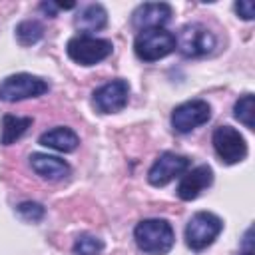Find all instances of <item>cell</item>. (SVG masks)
<instances>
[{"instance_id": "1", "label": "cell", "mask_w": 255, "mask_h": 255, "mask_svg": "<svg viewBox=\"0 0 255 255\" xmlns=\"http://www.w3.org/2000/svg\"><path fill=\"white\" fill-rule=\"evenodd\" d=\"M133 237L137 247L149 255H165L175 241V233L165 219H143L135 225Z\"/></svg>"}, {"instance_id": "2", "label": "cell", "mask_w": 255, "mask_h": 255, "mask_svg": "<svg viewBox=\"0 0 255 255\" xmlns=\"http://www.w3.org/2000/svg\"><path fill=\"white\" fill-rule=\"evenodd\" d=\"M175 50V36L165 28L143 30L133 42V52L143 62H155Z\"/></svg>"}, {"instance_id": "3", "label": "cell", "mask_w": 255, "mask_h": 255, "mask_svg": "<svg viewBox=\"0 0 255 255\" xmlns=\"http://www.w3.org/2000/svg\"><path fill=\"white\" fill-rule=\"evenodd\" d=\"M112 50H114V46H112L110 40L96 38V36H86V34L70 38L68 46H66L68 56L80 66H94L98 62L106 60L112 54Z\"/></svg>"}, {"instance_id": "4", "label": "cell", "mask_w": 255, "mask_h": 255, "mask_svg": "<svg viewBox=\"0 0 255 255\" xmlns=\"http://www.w3.org/2000/svg\"><path fill=\"white\" fill-rule=\"evenodd\" d=\"M223 229V221L209 213V211H199L195 213L189 221H187V227H185V243L189 249L193 251H201L205 247H209L217 235L221 233Z\"/></svg>"}, {"instance_id": "5", "label": "cell", "mask_w": 255, "mask_h": 255, "mask_svg": "<svg viewBox=\"0 0 255 255\" xmlns=\"http://www.w3.org/2000/svg\"><path fill=\"white\" fill-rule=\"evenodd\" d=\"M175 48L187 58L205 56L215 48V36L203 24H187L177 32Z\"/></svg>"}, {"instance_id": "6", "label": "cell", "mask_w": 255, "mask_h": 255, "mask_svg": "<svg viewBox=\"0 0 255 255\" xmlns=\"http://www.w3.org/2000/svg\"><path fill=\"white\" fill-rule=\"evenodd\" d=\"M48 92V84L32 74H14L0 82V100L20 102L28 98H38Z\"/></svg>"}, {"instance_id": "7", "label": "cell", "mask_w": 255, "mask_h": 255, "mask_svg": "<svg viewBox=\"0 0 255 255\" xmlns=\"http://www.w3.org/2000/svg\"><path fill=\"white\" fill-rule=\"evenodd\" d=\"M213 149L227 165L239 163L247 155V143L243 135L231 126H219L213 131Z\"/></svg>"}, {"instance_id": "8", "label": "cell", "mask_w": 255, "mask_h": 255, "mask_svg": "<svg viewBox=\"0 0 255 255\" xmlns=\"http://www.w3.org/2000/svg\"><path fill=\"white\" fill-rule=\"evenodd\" d=\"M211 118V108L205 100H189L179 104L171 114V128L177 133H189L191 129L203 126Z\"/></svg>"}, {"instance_id": "9", "label": "cell", "mask_w": 255, "mask_h": 255, "mask_svg": "<svg viewBox=\"0 0 255 255\" xmlns=\"http://www.w3.org/2000/svg\"><path fill=\"white\" fill-rule=\"evenodd\" d=\"M189 167V159L185 155H179V153H171V151H165L161 153L153 165L149 167L147 171V179L151 185L155 187H163L167 185L169 181H173L175 177L183 175Z\"/></svg>"}, {"instance_id": "10", "label": "cell", "mask_w": 255, "mask_h": 255, "mask_svg": "<svg viewBox=\"0 0 255 255\" xmlns=\"http://www.w3.org/2000/svg\"><path fill=\"white\" fill-rule=\"evenodd\" d=\"M129 86L126 80H112L94 92V106L102 114H116L126 108Z\"/></svg>"}, {"instance_id": "11", "label": "cell", "mask_w": 255, "mask_h": 255, "mask_svg": "<svg viewBox=\"0 0 255 255\" xmlns=\"http://www.w3.org/2000/svg\"><path fill=\"white\" fill-rule=\"evenodd\" d=\"M171 18V6L165 2H147L137 6V10L131 16V22L137 30H153V28H163Z\"/></svg>"}, {"instance_id": "12", "label": "cell", "mask_w": 255, "mask_h": 255, "mask_svg": "<svg viewBox=\"0 0 255 255\" xmlns=\"http://www.w3.org/2000/svg\"><path fill=\"white\" fill-rule=\"evenodd\" d=\"M213 181V171L209 165H197L191 171H185L179 185H177V197L183 201L195 199L203 189H207Z\"/></svg>"}, {"instance_id": "13", "label": "cell", "mask_w": 255, "mask_h": 255, "mask_svg": "<svg viewBox=\"0 0 255 255\" xmlns=\"http://www.w3.org/2000/svg\"><path fill=\"white\" fill-rule=\"evenodd\" d=\"M30 165L40 177L50 179V181H60L70 173V165L64 159L56 155H48V153H32Z\"/></svg>"}, {"instance_id": "14", "label": "cell", "mask_w": 255, "mask_h": 255, "mask_svg": "<svg viewBox=\"0 0 255 255\" xmlns=\"http://www.w3.org/2000/svg\"><path fill=\"white\" fill-rule=\"evenodd\" d=\"M38 141H40V145L56 149V151H62V153L74 151L80 145V137L76 135V131L70 129V128H62V126L44 131Z\"/></svg>"}, {"instance_id": "15", "label": "cell", "mask_w": 255, "mask_h": 255, "mask_svg": "<svg viewBox=\"0 0 255 255\" xmlns=\"http://www.w3.org/2000/svg\"><path fill=\"white\" fill-rule=\"evenodd\" d=\"M106 22H108V12H106V8L102 4H88V6H84L78 12L76 20H74L76 28L80 32H84L86 36H90V32L102 30L106 26Z\"/></svg>"}, {"instance_id": "16", "label": "cell", "mask_w": 255, "mask_h": 255, "mask_svg": "<svg viewBox=\"0 0 255 255\" xmlns=\"http://www.w3.org/2000/svg\"><path fill=\"white\" fill-rule=\"evenodd\" d=\"M32 126V118H22V116H12L6 114L0 122V143L2 145H10L16 139H20L26 129Z\"/></svg>"}, {"instance_id": "17", "label": "cell", "mask_w": 255, "mask_h": 255, "mask_svg": "<svg viewBox=\"0 0 255 255\" xmlns=\"http://www.w3.org/2000/svg\"><path fill=\"white\" fill-rule=\"evenodd\" d=\"M233 112H235V118H237L247 129H253V128H255V122H253V116H255V100H253V94L241 96V98L235 102Z\"/></svg>"}, {"instance_id": "18", "label": "cell", "mask_w": 255, "mask_h": 255, "mask_svg": "<svg viewBox=\"0 0 255 255\" xmlns=\"http://www.w3.org/2000/svg\"><path fill=\"white\" fill-rule=\"evenodd\" d=\"M44 34V28L40 22L36 20H24L16 26V38L22 46H30V44H36Z\"/></svg>"}, {"instance_id": "19", "label": "cell", "mask_w": 255, "mask_h": 255, "mask_svg": "<svg viewBox=\"0 0 255 255\" xmlns=\"http://www.w3.org/2000/svg\"><path fill=\"white\" fill-rule=\"evenodd\" d=\"M104 241L94 235H80L74 243V255H100Z\"/></svg>"}, {"instance_id": "20", "label": "cell", "mask_w": 255, "mask_h": 255, "mask_svg": "<svg viewBox=\"0 0 255 255\" xmlns=\"http://www.w3.org/2000/svg\"><path fill=\"white\" fill-rule=\"evenodd\" d=\"M18 215L24 219V221H40L44 217V207L40 203H32V201H26V203H20L18 205Z\"/></svg>"}, {"instance_id": "21", "label": "cell", "mask_w": 255, "mask_h": 255, "mask_svg": "<svg viewBox=\"0 0 255 255\" xmlns=\"http://www.w3.org/2000/svg\"><path fill=\"white\" fill-rule=\"evenodd\" d=\"M235 12H237L243 20H253V16H255L253 2H251V0H239V2L235 4Z\"/></svg>"}, {"instance_id": "22", "label": "cell", "mask_w": 255, "mask_h": 255, "mask_svg": "<svg viewBox=\"0 0 255 255\" xmlns=\"http://www.w3.org/2000/svg\"><path fill=\"white\" fill-rule=\"evenodd\" d=\"M243 255H253V251H245V253H243Z\"/></svg>"}]
</instances>
